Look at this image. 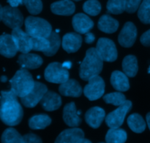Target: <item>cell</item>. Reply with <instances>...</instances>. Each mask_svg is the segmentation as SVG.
Masks as SVG:
<instances>
[{
  "mask_svg": "<svg viewBox=\"0 0 150 143\" xmlns=\"http://www.w3.org/2000/svg\"><path fill=\"white\" fill-rule=\"evenodd\" d=\"M0 98V119L9 126H15L21 123L23 116L21 105L17 95L10 90L1 91Z\"/></svg>",
  "mask_w": 150,
  "mask_h": 143,
  "instance_id": "1",
  "label": "cell"
},
{
  "mask_svg": "<svg viewBox=\"0 0 150 143\" xmlns=\"http://www.w3.org/2000/svg\"><path fill=\"white\" fill-rule=\"evenodd\" d=\"M103 66V60L98 54L96 48H90L86 51V56L80 66L81 79L89 81L90 78L100 73Z\"/></svg>",
  "mask_w": 150,
  "mask_h": 143,
  "instance_id": "2",
  "label": "cell"
},
{
  "mask_svg": "<svg viewBox=\"0 0 150 143\" xmlns=\"http://www.w3.org/2000/svg\"><path fill=\"white\" fill-rule=\"evenodd\" d=\"M35 82L32 74L26 68L18 70L10 80L11 90L20 98L26 95L32 90Z\"/></svg>",
  "mask_w": 150,
  "mask_h": 143,
  "instance_id": "3",
  "label": "cell"
},
{
  "mask_svg": "<svg viewBox=\"0 0 150 143\" xmlns=\"http://www.w3.org/2000/svg\"><path fill=\"white\" fill-rule=\"evenodd\" d=\"M26 32L34 38H48L52 32V26L43 18L29 16L25 20Z\"/></svg>",
  "mask_w": 150,
  "mask_h": 143,
  "instance_id": "4",
  "label": "cell"
},
{
  "mask_svg": "<svg viewBox=\"0 0 150 143\" xmlns=\"http://www.w3.org/2000/svg\"><path fill=\"white\" fill-rule=\"evenodd\" d=\"M45 79L48 82L62 84L69 79V72L59 63H50L45 70Z\"/></svg>",
  "mask_w": 150,
  "mask_h": 143,
  "instance_id": "5",
  "label": "cell"
},
{
  "mask_svg": "<svg viewBox=\"0 0 150 143\" xmlns=\"http://www.w3.org/2000/svg\"><path fill=\"white\" fill-rule=\"evenodd\" d=\"M131 107V101L126 100L124 104L119 106L117 110L111 112L105 117V123L107 126L112 129L120 128L124 123L126 115L130 111Z\"/></svg>",
  "mask_w": 150,
  "mask_h": 143,
  "instance_id": "6",
  "label": "cell"
},
{
  "mask_svg": "<svg viewBox=\"0 0 150 143\" xmlns=\"http://www.w3.org/2000/svg\"><path fill=\"white\" fill-rule=\"evenodd\" d=\"M1 21L6 26L13 29L23 25V16L17 7L5 6L2 7Z\"/></svg>",
  "mask_w": 150,
  "mask_h": 143,
  "instance_id": "7",
  "label": "cell"
},
{
  "mask_svg": "<svg viewBox=\"0 0 150 143\" xmlns=\"http://www.w3.org/2000/svg\"><path fill=\"white\" fill-rule=\"evenodd\" d=\"M105 92V82L99 76H95L89 79V83L85 86L83 93L89 101H95L101 98Z\"/></svg>",
  "mask_w": 150,
  "mask_h": 143,
  "instance_id": "8",
  "label": "cell"
},
{
  "mask_svg": "<svg viewBox=\"0 0 150 143\" xmlns=\"http://www.w3.org/2000/svg\"><path fill=\"white\" fill-rule=\"evenodd\" d=\"M96 49L103 61L114 62L117 59V50L115 44L111 40L101 38L98 40Z\"/></svg>",
  "mask_w": 150,
  "mask_h": 143,
  "instance_id": "9",
  "label": "cell"
},
{
  "mask_svg": "<svg viewBox=\"0 0 150 143\" xmlns=\"http://www.w3.org/2000/svg\"><path fill=\"white\" fill-rule=\"evenodd\" d=\"M47 91H48V88L44 84L39 82H35L32 90L26 95L21 97V101L23 106L26 107L33 108L41 101Z\"/></svg>",
  "mask_w": 150,
  "mask_h": 143,
  "instance_id": "10",
  "label": "cell"
},
{
  "mask_svg": "<svg viewBox=\"0 0 150 143\" xmlns=\"http://www.w3.org/2000/svg\"><path fill=\"white\" fill-rule=\"evenodd\" d=\"M55 142L59 143H90L91 141L85 139L84 133L79 128L66 129L57 137Z\"/></svg>",
  "mask_w": 150,
  "mask_h": 143,
  "instance_id": "11",
  "label": "cell"
},
{
  "mask_svg": "<svg viewBox=\"0 0 150 143\" xmlns=\"http://www.w3.org/2000/svg\"><path fill=\"white\" fill-rule=\"evenodd\" d=\"M18 51L26 54L29 53L32 48V37L27 33L22 30L21 28L13 29L11 33Z\"/></svg>",
  "mask_w": 150,
  "mask_h": 143,
  "instance_id": "12",
  "label": "cell"
},
{
  "mask_svg": "<svg viewBox=\"0 0 150 143\" xmlns=\"http://www.w3.org/2000/svg\"><path fill=\"white\" fill-rule=\"evenodd\" d=\"M137 38V29L134 23L127 22L119 35L118 41L120 45L125 48L131 47Z\"/></svg>",
  "mask_w": 150,
  "mask_h": 143,
  "instance_id": "13",
  "label": "cell"
},
{
  "mask_svg": "<svg viewBox=\"0 0 150 143\" xmlns=\"http://www.w3.org/2000/svg\"><path fill=\"white\" fill-rule=\"evenodd\" d=\"M18 51L12 35L4 34L0 36V54L7 58L15 57Z\"/></svg>",
  "mask_w": 150,
  "mask_h": 143,
  "instance_id": "14",
  "label": "cell"
},
{
  "mask_svg": "<svg viewBox=\"0 0 150 143\" xmlns=\"http://www.w3.org/2000/svg\"><path fill=\"white\" fill-rule=\"evenodd\" d=\"M63 119L66 124L70 127H78L81 123V119L79 116L76 104L70 102L66 104L63 109Z\"/></svg>",
  "mask_w": 150,
  "mask_h": 143,
  "instance_id": "15",
  "label": "cell"
},
{
  "mask_svg": "<svg viewBox=\"0 0 150 143\" xmlns=\"http://www.w3.org/2000/svg\"><path fill=\"white\" fill-rule=\"evenodd\" d=\"M72 23L76 32L80 34H86L94 26V23L90 18L83 13H78L73 16Z\"/></svg>",
  "mask_w": 150,
  "mask_h": 143,
  "instance_id": "16",
  "label": "cell"
},
{
  "mask_svg": "<svg viewBox=\"0 0 150 143\" xmlns=\"http://www.w3.org/2000/svg\"><path fill=\"white\" fill-rule=\"evenodd\" d=\"M81 44L82 38L79 33L70 32L63 36L62 46L67 53L76 52L81 48Z\"/></svg>",
  "mask_w": 150,
  "mask_h": 143,
  "instance_id": "17",
  "label": "cell"
},
{
  "mask_svg": "<svg viewBox=\"0 0 150 143\" xmlns=\"http://www.w3.org/2000/svg\"><path fill=\"white\" fill-rule=\"evenodd\" d=\"M105 112L104 110L98 107L89 109L85 114V120L86 123L93 129L99 128L105 119Z\"/></svg>",
  "mask_w": 150,
  "mask_h": 143,
  "instance_id": "18",
  "label": "cell"
},
{
  "mask_svg": "<svg viewBox=\"0 0 150 143\" xmlns=\"http://www.w3.org/2000/svg\"><path fill=\"white\" fill-rule=\"evenodd\" d=\"M43 60L42 57L38 54H21L18 59V63L22 68L26 69H36L42 65Z\"/></svg>",
  "mask_w": 150,
  "mask_h": 143,
  "instance_id": "19",
  "label": "cell"
},
{
  "mask_svg": "<svg viewBox=\"0 0 150 143\" xmlns=\"http://www.w3.org/2000/svg\"><path fill=\"white\" fill-rule=\"evenodd\" d=\"M59 91L64 96L80 97L82 94V88L79 82L75 79H68L64 83L61 84Z\"/></svg>",
  "mask_w": 150,
  "mask_h": 143,
  "instance_id": "20",
  "label": "cell"
},
{
  "mask_svg": "<svg viewBox=\"0 0 150 143\" xmlns=\"http://www.w3.org/2000/svg\"><path fill=\"white\" fill-rule=\"evenodd\" d=\"M42 108L48 112L57 110L61 107V97L52 91H47L40 101Z\"/></svg>",
  "mask_w": 150,
  "mask_h": 143,
  "instance_id": "21",
  "label": "cell"
},
{
  "mask_svg": "<svg viewBox=\"0 0 150 143\" xmlns=\"http://www.w3.org/2000/svg\"><path fill=\"white\" fill-rule=\"evenodd\" d=\"M51 10L52 13L59 16H70L74 13L76 6L70 0H61L53 3Z\"/></svg>",
  "mask_w": 150,
  "mask_h": 143,
  "instance_id": "22",
  "label": "cell"
},
{
  "mask_svg": "<svg viewBox=\"0 0 150 143\" xmlns=\"http://www.w3.org/2000/svg\"><path fill=\"white\" fill-rule=\"evenodd\" d=\"M111 83L113 88L120 92H125L130 88L127 76L120 70L113 72L111 76Z\"/></svg>",
  "mask_w": 150,
  "mask_h": 143,
  "instance_id": "23",
  "label": "cell"
},
{
  "mask_svg": "<svg viewBox=\"0 0 150 143\" xmlns=\"http://www.w3.org/2000/svg\"><path fill=\"white\" fill-rule=\"evenodd\" d=\"M119 22L108 15L101 16L98 21V28L105 33L111 34L118 29Z\"/></svg>",
  "mask_w": 150,
  "mask_h": 143,
  "instance_id": "24",
  "label": "cell"
},
{
  "mask_svg": "<svg viewBox=\"0 0 150 143\" xmlns=\"http://www.w3.org/2000/svg\"><path fill=\"white\" fill-rule=\"evenodd\" d=\"M122 68L124 73L127 76L134 77L139 70L137 58L133 55H128L125 57L122 62Z\"/></svg>",
  "mask_w": 150,
  "mask_h": 143,
  "instance_id": "25",
  "label": "cell"
},
{
  "mask_svg": "<svg viewBox=\"0 0 150 143\" xmlns=\"http://www.w3.org/2000/svg\"><path fill=\"white\" fill-rule=\"evenodd\" d=\"M51 123V119L47 115H37L31 117L29 120V126L30 129H44L49 126Z\"/></svg>",
  "mask_w": 150,
  "mask_h": 143,
  "instance_id": "26",
  "label": "cell"
},
{
  "mask_svg": "<svg viewBox=\"0 0 150 143\" xmlns=\"http://www.w3.org/2000/svg\"><path fill=\"white\" fill-rule=\"evenodd\" d=\"M127 140V133L121 129L110 128L105 136V141L108 143H123Z\"/></svg>",
  "mask_w": 150,
  "mask_h": 143,
  "instance_id": "27",
  "label": "cell"
},
{
  "mask_svg": "<svg viewBox=\"0 0 150 143\" xmlns=\"http://www.w3.org/2000/svg\"><path fill=\"white\" fill-rule=\"evenodd\" d=\"M129 127L135 133H142L146 129V123L143 117L139 114H133L127 118Z\"/></svg>",
  "mask_w": 150,
  "mask_h": 143,
  "instance_id": "28",
  "label": "cell"
},
{
  "mask_svg": "<svg viewBox=\"0 0 150 143\" xmlns=\"http://www.w3.org/2000/svg\"><path fill=\"white\" fill-rule=\"evenodd\" d=\"M46 38L49 41V47L43 54L48 57H51L54 55L59 48L61 45V39L58 33L56 32H51L49 36Z\"/></svg>",
  "mask_w": 150,
  "mask_h": 143,
  "instance_id": "29",
  "label": "cell"
},
{
  "mask_svg": "<svg viewBox=\"0 0 150 143\" xmlns=\"http://www.w3.org/2000/svg\"><path fill=\"white\" fill-rule=\"evenodd\" d=\"M4 143H23V138L17 131L13 128H8L3 132L1 138Z\"/></svg>",
  "mask_w": 150,
  "mask_h": 143,
  "instance_id": "30",
  "label": "cell"
},
{
  "mask_svg": "<svg viewBox=\"0 0 150 143\" xmlns=\"http://www.w3.org/2000/svg\"><path fill=\"white\" fill-rule=\"evenodd\" d=\"M125 0H108L107 2V10L112 14H121L125 10Z\"/></svg>",
  "mask_w": 150,
  "mask_h": 143,
  "instance_id": "31",
  "label": "cell"
},
{
  "mask_svg": "<svg viewBox=\"0 0 150 143\" xmlns=\"http://www.w3.org/2000/svg\"><path fill=\"white\" fill-rule=\"evenodd\" d=\"M138 16L144 23H150V0H143L138 11Z\"/></svg>",
  "mask_w": 150,
  "mask_h": 143,
  "instance_id": "32",
  "label": "cell"
},
{
  "mask_svg": "<svg viewBox=\"0 0 150 143\" xmlns=\"http://www.w3.org/2000/svg\"><path fill=\"white\" fill-rule=\"evenodd\" d=\"M103 100L107 104H113L114 106H120L126 101L125 95L120 92H111L103 96Z\"/></svg>",
  "mask_w": 150,
  "mask_h": 143,
  "instance_id": "33",
  "label": "cell"
},
{
  "mask_svg": "<svg viewBox=\"0 0 150 143\" xmlns=\"http://www.w3.org/2000/svg\"><path fill=\"white\" fill-rule=\"evenodd\" d=\"M83 10L89 16H98L101 10V4L98 0H88L83 4Z\"/></svg>",
  "mask_w": 150,
  "mask_h": 143,
  "instance_id": "34",
  "label": "cell"
},
{
  "mask_svg": "<svg viewBox=\"0 0 150 143\" xmlns=\"http://www.w3.org/2000/svg\"><path fill=\"white\" fill-rule=\"evenodd\" d=\"M49 47V41L46 38H34L32 37V50L45 52Z\"/></svg>",
  "mask_w": 150,
  "mask_h": 143,
  "instance_id": "35",
  "label": "cell"
},
{
  "mask_svg": "<svg viewBox=\"0 0 150 143\" xmlns=\"http://www.w3.org/2000/svg\"><path fill=\"white\" fill-rule=\"evenodd\" d=\"M23 4L26 6L29 13L32 15L39 14L42 10L41 0H23Z\"/></svg>",
  "mask_w": 150,
  "mask_h": 143,
  "instance_id": "36",
  "label": "cell"
},
{
  "mask_svg": "<svg viewBox=\"0 0 150 143\" xmlns=\"http://www.w3.org/2000/svg\"><path fill=\"white\" fill-rule=\"evenodd\" d=\"M142 0H125V10L129 13H135L140 7Z\"/></svg>",
  "mask_w": 150,
  "mask_h": 143,
  "instance_id": "37",
  "label": "cell"
},
{
  "mask_svg": "<svg viewBox=\"0 0 150 143\" xmlns=\"http://www.w3.org/2000/svg\"><path fill=\"white\" fill-rule=\"evenodd\" d=\"M24 142L26 143H40L42 142L40 138L35 134H27L23 137Z\"/></svg>",
  "mask_w": 150,
  "mask_h": 143,
  "instance_id": "38",
  "label": "cell"
},
{
  "mask_svg": "<svg viewBox=\"0 0 150 143\" xmlns=\"http://www.w3.org/2000/svg\"><path fill=\"white\" fill-rule=\"evenodd\" d=\"M140 41L144 46H150V29L142 35Z\"/></svg>",
  "mask_w": 150,
  "mask_h": 143,
  "instance_id": "39",
  "label": "cell"
},
{
  "mask_svg": "<svg viewBox=\"0 0 150 143\" xmlns=\"http://www.w3.org/2000/svg\"><path fill=\"white\" fill-rule=\"evenodd\" d=\"M85 35H86V38H85V42H86V43H93L94 41H95V35L92 33V32H86Z\"/></svg>",
  "mask_w": 150,
  "mask_h": 143,
  "instance_id": "40",
  "label": "cell"
},
{
  "mask_svg": "<svg viewBox=\"0 0 150 143\" xmlns=\"http://www.w3.org/2000/svg\"><path fill=\"white\" fill-rule=\"evenodd\" d=\"M7 1L13 7H17L18 6L23 4V0H7Z\"/></svg>",
  "mask_w": 150,
  "mask_h": 143,
  "instance_id": "41",
  "label": "cell"
},
{
  "mask_svg": "<svg viewBox=\"0 0 150 143\" xmlns=\"http://www.w3.org/2000/svg\"><path fill=\"white\" fill-rule=\"evenodd\" d=\"M62 65H63V67H64L65 68L69 69V68H70V67H71L72 63H71V62H64V63L62 64Z\"/></svg>",
  "mask_w": 150,
  "mask_h": 143,
  "instance_id": "42",
  "label": "cell"
},
{
  "mask_svg": "<svg viewBox=\"0 0 150 143\" xmlns=\"http://www.w3.org/2000/svg\"><path fill=\"white\" fill-rule=\"evenodd\" d=\"M146 122H147L148 127H149L150 130V112H149L147 115H146Z\"/></svg>",
  "mask_w": 150,
  "mask_h": 143,
  "instance_id": "43",
  "label": "cell"
},
{
  "mask_svg": "<svg viewBox=\"0 0 150 143\" xmlns=\"http://www.w3.org/2000/svg\"><path fill=\"white\" fill-rule=\"evenodd\" d=\"M7 76H1V81L2 82H7Z\"/></svg>",
  "mask_w": 150,
  "mask_h": 143,
  "instance_id": "44",
  "label": "cell"
},
{
  "mask_svg": "<svg viewBox=\"0 0 150 143\" xmlns=\"http://www.w3.org/2000/svg\"><path fill=\"white\" fill-rule=\"evenodd\" d=\"M1 13H2V7L0 4V21H1Z\"/></svg>",
  "mask_w": 150,
  "mask_h": 143,
  "instance_id": "45",
  "label": "cell"
},
{
  "mask_svg": "<svg viewBox=\"0 0 150 143\" xmlns=\"http://www.w3.org/2000/svg\"><path fill=\"white\" fill-rule=\"evenodd\" d=\"M148 73H150V67L149 68V70H148Z\"/></svg>",
  "mask_w": 150,
  "mask_h": 143,
  "instance_id": "46",
  "label": "cell"
},
{
  "mask_svg": "<svg viewBox=\"0 0 150 143\" xmlns=\"http://www.w3.org/2000/svg\"><path fill=\"white\" fill-rule=\"evenodd\" d=\"M74 1H81V0H74Z\"/></svg>",
  "mask_w": 150,
  "mask_h": 143,
  "instance_id": "47",
  "label": "cell"
}]
</instances>
